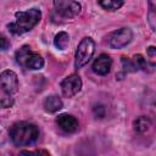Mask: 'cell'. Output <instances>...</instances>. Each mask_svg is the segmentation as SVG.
<instances>
[{
    "mask_svg": "<svg viewBox=\"0 0 156 156\" xmlns=\"http://www.w3.org/2000/svg\"><path fill=\"white\" fill-rule=\"evenodd\" d=\"M94 51H95L94 40L89 37L83 38L78 44V48L76 51V60H74L76 68H82L83 66H85L93 57Z\"/></svg>",
    "mask_w": 156,
    "mask_h": 156,
    "instance_id": "obj_3",
    "label": "cell"
},
{
    "mask_svg": "<svg viewBox=\"0 0 156 156\" xmlns=\"http://www.w3.org/2000/svg\"><path fill=\"white\" fill-rule=\"evenodd\" d=\"M1 89L7 94H15L18 90V78L17 74L11 69H5L0 74Z\"/></svg>",
    "mask_w": 156,
    "mask_h": 156,
    "instance_id": "obj_6",
    "label": "cell"
},
{
    "mask_svg": "<svg viewBox=\"0 0 156 156\" xmlns=\"http://www.w3.org/2000/svg\"><path fill=\"white\" fill-rule=\"evenodd\" d=\"M21 155L22 156H51L46 150H22L21 151Z\"/></svg>",
    "mask_w": 156,
    "mask_h": 156,
    "instance_id": "obj_18",
    "label": "cell"
},
{
    "mask_svg": "<svg viewBox=\"0 0 156 156\" xmlns=\"http://www.w3.org/2000/svg\"><path fill=\"white\" fill-rule=\"evenodd\" d=\"M62 105H63L62 100L56 95H50L44 100V108H45V111H48L50 113H54V112H57L58 110H61Z\"/></svg>",
    "mask_w": 156,
    "mask_h": 156,
    "instance_id": "obj_10",
    "label": "cell"
},
{
    "mask_svg": "<svg viewBox=\"0 0 156 156\" xmlns=\"http://www.w3.org/2000/svg\"><path fill=\"white\" fill-rule=\"evenodd\" d=\"M39 136V129L29 122H17L10 129V139L17 146H24L34 143Z\"/></svg>",
    "mask_w": 156,
    "mask_h": 156,
    "instance_id": "obj_2",
    "label": "cell"
},
{
    "mask_svg": "<svg viewBox=\"0 0 156 156\" xmlns=\"http://www.w3.org/2000/svg\"><path fill=\"white\" fill-rule=\"evenodd\" d=\"M80 89H82V80L77 74H71L61 82V90L66 98L74 96Z\"/></svg>",
    "mask_w": 156,
    "mask_h": 156,
    "instance_id": "obj_7",
    "label": "cell"
},
{
    "mask_svg": "<svg viewBox=\"0 0 156 156\" xmlns=\"http://www.w3.org/2000/svg\"><path fill=\"white\" fill-rule=\"evenodd\" d=\"M132 38H133L132 29L128 27H123L121 29H117L110 35L108 43L113 49H122L130 43Z\"/></svg>",
    "mask_w": 156,
    "mask_h": 156,
    "instance_id": "obj_5",
    "label": "cell"
},
{
    "mask_svg": "<svg viewBox=\"0 0 156 156\" xmlns=\"http://www.w3.org/2000/svg\"><path fill=\"white\" fill-rule=\"evenodd\" d=\"M32 50H30V48L28 46V45H23L20 50H17V52H16V61H17V63L20 65V66H22V67H24L26 68V63H27V61H28V58H29V56L32 55Z\"/></svg>",
    "mask_w": 156,
    "mask_h": 156,
    "instance_id": "obj_12",
    "label": "cell"
},
{
    "mask_svg": "<svg viewBox=\"0 0 156 156\" xmlns=\"http://www.w3.org/2000/svg\"><path fill=\"white\" fill-rule=\"evenodd\" d=\"M68 41H69V37L66 32L57 33L55 35V39H54V44L58 50H65L68 45Z\"/></svg>",
    "mask_w": 156,
    "mask_h": 156,
    "instance_id": "obj_14",
    "label": "cell"
},
{
    "mask_svg": "<svg viewBox=\"0 0 156 156\" xmlns=\"http://www.w3.org/2000/svg\"><path fill=\"white\" fill-rule=\"evenodd\" d=\"M94 113L96 116V118H102L105 116V107L102 105H98L94 107Z\"/></svg>",
    "mask_w": 156,
    "mask_h": 156,
    "instance_id": "obj_21",
    "label": "cell"
},
{
    "mask_svg": "<svg viewBox=\"0 0 156 156\" xmlns=\"http://www.w3.org/2000/svg\"><path fill=\"white\" fill-rule=\"evenodd\" d=\"M122 66H123V68H124V71L126 72H135L138 68H136V66L134 65V62L130 60V58H128V57H122Z\"/></svg>",
    "mask_w": 156,
    "mask_h": 156,
    "instance_id": "obj_19",
    "label": "cell"
},
{
    "mask_svg": "<svg viewBox=\"0 0 156 156\" xmlns=\"http://www.w3.org/2000/svg\"><path fill=\"white\" fill-rule=\"evenodd\" d=\"M133 62H134V65L136 66V68H140V69H143V71L151 72L152 68H154V63L150 65V63L146 61V58H144V56L140 55V54H138V55L134 56Z\"/></svg>",
    "mask_w": 156,
    "mask_h": 156,
    "instance_id": "obj_15",
    "label": "cell"
},
{
    "mask_svg": "<svg viewBox=\"0 0 156 156\" xmlns=\"http://www.w3.org/2000/svg\"><path fill=\"white\" fill-rule=\"evenodd\" d=\"M99 4L107 11H116L118 10L124 2L121 1V0H104V1H99Z\"/></svg>",
    "mask_w": 156,
    "mask_h": 156,
    "instance_id": "obj_16",
    "label": "cell"
},
{
    "mask_svg": "<svg viewBox=\"0 0 156 156\" xmlns=\"http://www.w3.org/2000/svg\"><path fill=\"white\" fill-rule=\"evenodd\" d=\"M133 127H134V130H135L136 133L143 134V133H146V132L150 129V127H151V121H150L147 117H145V116H140V117H138V118L134 121Z\"/></svg>",
    "mask_w": 156,
    "mask_h": 156,
    "instance_id": "obj_11",
    "label": "cell"
},
{
    "mask_svg": "<svg viewBox=\"0 0 156 156\" xmlns=\"http://www.w3.org/2000/svg\"><path fill=\"white\" fill-rule=\"evenodd\" d=\"M16 21L7 26L9 30L13 34H23L33 29L41 18V12L38 9H30L27 11H18L15 13Z\"/></svg>",
    "mask_w": 156,
    "mask_h": 156,
    "instance_id": "obj_1",
    "label": "cell"
},
{
    "mask_svg": "<svg viewBox=\"0 0 156 156\" xmlns=\"http://www.w3.org/2000/svg\"><path fill=\"white\" fill-rule=\"evenodd\" d=\"M54 7L65 18H72L80 12V4L72 0H56L54 1Z\"/></svg>",
    "mask_w": 156,
    "mask_h": 156,
    "instance_id": "obj_4",
    "label": "cell"
},
{
    "mask_svg": "<svg viewBox=\"0 0 156 156\" xmlns=\"http://www.w3.org/2000/svg\"><path fill=\"white\" fill-rule=\"evenodd\" d=\"M56 123L66 133H74L79 128V123H78L77 118L74 116H72V115H68V113L60 115L56 118Z\"/></svg>",
    "mask_w": 156,
    "mask_h": 156,
    "instance_id": "obj_8",
    "label": "cell"
},
{
    "mask_svg": "<svg viewBox=\"0 0 156 156\" xmlns=\"http://www.w3.org/2000/svg\"><path fill=\"white\" fill-rule=\"evenodd\" d=\"M147 55H149L151 58H154V57L156 56V49H155V46L147 48Z\"/></svg>",
    "mask_w": 156,
    "mask_h": 156,
    "instance_id": "obj_23",
    "label": "cell"
},
{
    "mask_svg": "<svg viewBox=\"0 0 156 156\" xmlns=\"http://www.w3.org/2000/svg\"><path fill=\"white\" fill-rule=\"evenodd\" d=\"M13 105V99L10 94L5 93L2 89L0 90V107H11Z\"/></svg>",
    "mask_w": 156,
    "mask_h": 156,
    "instance_id": "obj_17",
    "label": "cell"
},
{
    "mask_svg": "<svg viewBox=\"0 0 156 156\" xmlns=\"http://www.w3.org/2000/svg\"><path fill=\"white\" fill-rule=\"evenodd\" d=\"M44 66V60L43 57L37 54V52H32V55L29 56L27 63H26V68L28 69H40Z\"/></svg>",
    "mask_w": 156,
    "mask_h": 156,
    "instance_id": "obj_13",
    "label": "cell"
},
{
    "mask_svg": "<svg viewBox=\"0 0 156 156\" xmlns=\"http://www.w3.org/2000/svg\"><path fill=\"white\" fill-rule=\"evenodd\" d=\"M10 48V41L6 37H0V49L1 50H7Z\"/></svg>",
    "mask_w": 156,
    "mask_h": 156,
    "instance_id": "obj_22",
    "label": "cell"
},
{
    "mask_svg": "<svg viewBox=\"0 0 156 156\" xmlns=\"http://www.w3.org/2000/svg\"><path fill=\"white\" fill-rule=\"evenodd\" d=\"M112 66V60L107 54H101L93 63V71L99 76H106Z\"/></svg>",
    "mask_w": 156,
    "mask_h": 156,
    "instance_id": "obj_9",
    "label": "cell"
},
{
    "mask_svg": "<svg viewBox=\"0 0 156 156\" xmlns=\"http://www.w3.org/2000/svg\"><path fill=\"white\" fill-rule=\"evenodd\" d=\"M155 20H156V13H155V10L151 7L149 11V23L152 30H155Z\"/></svg>",
    "mask_w": 156,
    "mask_h": 156,
    "instance_id": "obj_20",
    "label": "cell"
}]
</instances>
